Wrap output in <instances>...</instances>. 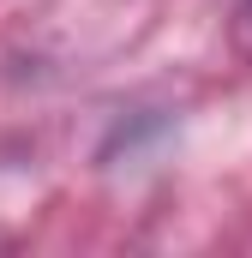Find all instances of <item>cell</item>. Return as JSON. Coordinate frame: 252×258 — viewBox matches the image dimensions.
I'll return each instance as SVG.
<instances>
[]
</instances>
